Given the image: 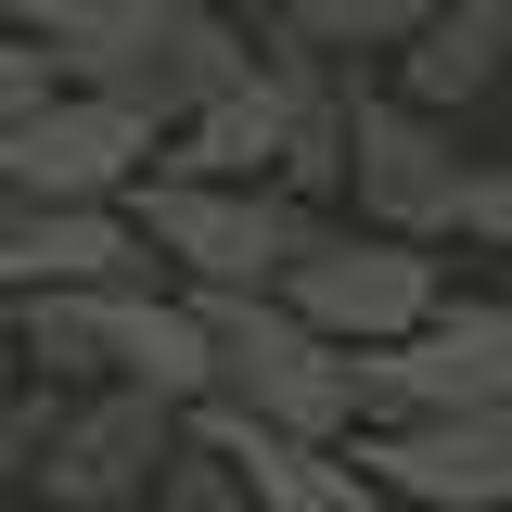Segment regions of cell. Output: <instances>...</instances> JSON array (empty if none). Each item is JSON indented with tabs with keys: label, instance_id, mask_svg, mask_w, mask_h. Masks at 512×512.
Returning a JSON list of instances; mask_svg holds the SVG:
<instances>
[{
	"label": "cell",
	"instance_id": "obj_5",
	"mask_svg": "<svg viewBox=\"0 0 512 512\" xmlns=\"http://www.w3.org/2000/svg\"><path fill=\"white\" fill-rule=\"evenodd\" d=\"M461 128L410 116L397 90H359V116H346V192H333V218L346 231H384V244H436L448 256V218H461Z\"/></svg>",
	"mask_w": 512,
	"mask_h": 512
},
{
	"label": "cell",
	"instance_id": "obj_3",
	"mask_svg": "<svg viewBox=\"0 0 512 512\" xmlns=\"http://www.w3.org/2000/svg\"><path fill=\"white\" fill-rule=\"evenodd\" d=\"M128 231H141V256H154V282H167V295H282L333 218H320V205H295V192H192V180H141V192H128Z\"/></svg>",
	"mask_w": 512,
	"mask_h": 512
},
{
	"label": "cell",
	"instance_id": "obj_14",
	"mask_svg": "<svg viewBox=\"0 0 512 512\" xmlns=\"http://www.w3.org/2000/svg\"><path fill=\"white\" fill-rule=\"evenodd\" d=\"M154 512H256V500H244V474H231V461L180 423V461L154 474Z\"/></svg>",
	"mask_w": 512,
	"mask_h": 512
},
{
	"label": "cell",
	"instance_id": "obj_4",
	"mask_svg": "<svg viewBox=\"0 0 512 512\" xmlns=\"http://www.w3.org/2000/svg\"><path fill=\"white\" fill-rule=\"evenodd\" d=\"M448 295H461V282H448L436 244H384V231H346V218H333V231L308 244V269L282 282V308L308 320L320 346H346L359 372H372V359H397V346H410Z\"/></svg>",
	"mask_w": 512,
	"mask_h": 512
},
{
	"label": "cell",
	"instance_id": "obj_9",
	"mask_svg": "<svg viewBox=\"0 0 512 512\" xmlns=\"http://www.w3.org/2000/svg\"><path fill=\"white\" fill-rule=\"evenodd\" d=\"M116 282H154L128 205H13V192H0V308L116 295Z\"/></svg>",
	"mask_w": 512,
	"mask_h": 512
},
{
	"label": "cell",
	"instance_id": "obj_2",
	"mask_svg": "<svg viewBox=\"0 0 512 512\" xmlns=\"http://www.w3.org/2000/svg\"><path fill=\"white\" fill-rule=\"evenodd\" d=\"M192 308H205V346H218V397L205 410H231L256 436H295V448H359L372 397H359L346 346H320L282 295H192Z\"/></svg>",
	"mask_w": 512,
	"mask_h": 512
},
{
	"label": "cell",
	"instance_id": "obj_16",
	"mask_svg": "<svg viewBox=\"0 0 512 512\" xmlns=\"http://www.w3.org/2000/svg\"><path fill=\"white\" fill-rule=\"evenodd\" d=\"M39 436H52V397L39 384H0V500L39 474Z\"/></svg>",
	"mask_w": 512,
	"mask_h": 512
},
{
	"label": "cell",
	"instance_id": "obj_6",
	"mask_svg": "<svg viewBox=\"0 0 512 512\" xmlns=\"http://www.w3.org/2000/svg\"><path fill=\"white\" fill-rule=\"evenodd\" d=\"M372 423H500L512 410V295H448L397 359L359 372Z\"/></svg>",
	"mask_w": 512,
	"mask_h": 512
},
{
	"label": "cell",
	"instance_id": "obj_7",
	"mask_svg": "<svg viewBox=\"0 0 512 512\" xmlns=\"http://www.w3.org/2000/svg\"><path fill=\"white\" fill-rule=\"evenodd\" d=\"M180 461V410L154 397H52V436H39V500L52 512H128L154 500V474Z\"/></svg>",
	"mask_w": 512,
	"mask_h": 512
},
{
	"label": "cell",
	"instance_id": "obj_10",
	"mask_svg": "<svg viewBox=\"0 0 512 512\" xmlns=\"http://www.w3.org/2000/svg\"><path fill=\"white\" fill-rule=\"evenodd\" d=\"M500 77H512V0H436L423 39L384 64V90H397L410 116H436V128H461Z\"/></svg>",
	"mask_w": 512,
	"mask_h": 512
},
{
	"label": "cell",
	"instance_id": "obj_15",
	"mask_svg": "<svg viewBox=\"0 0 512 512\" xmlns=\"http://www.w3.org/2000/svg\"><path fill=\"white\" fill-rule=\"evenodd\" d=\"M39 103H64V77H52V52H39V39H26V26L0 13V141L39 116Z\"/></svg>",
	"mask_w": 512,
	"mask_h": 512
},
{
	"label": "cell",
	"instance_id": "obj_1",
	"mask_svg": "<svg viewBox=\"0 0 512 512\" xmlns=\"http://www.w3.org/2000/svg\"><path fill=\"white\" fill-rule=\"evenodd\" d=\"M13 26L52 52V77L77 103H116L154 141L256 77V26L218 0H13Z\"/></svg>",
	"mask_w": 512,
	"mask_h": 512
},
{
	"label": "cell",
	"instance_id": "obj_13",
	"mask_svg": "<svg viewBox=\"0 0 512 512\" xmlns=\"http://www.w3.org/2000/svg\"><path fill=\"white\" fill-rule=\"evenodd\" d=\"M448 244H461V256H512V154H474V167H461Z\"/></svg>",
	"mask_w": 512,
	"mask_h": 512
},
{
	"label": "cell",
	"instance_id": "obj_11",
	"mask_svg": "<svg viewBox=\"0 0 512 512\" xmlns=\"http://www.w3.org/2000/svg\"><path fill=\"white\" fill-rule=\"evenodd\" d=\"M192 436L244 474L256 512H384V487L359 474V448H295V436H256L231 410H192Z\"/></svg>",
	"mask_w": 512,
	"mask_h": 512
},
{
	"label": "cell",
	"instance_id": "obj_12",
	"mask_svg": "<svg viewBox=\"0 0 512 512\" xmlns=\"http://www.w3.org/2000/svg\"><path fill=\"white\" fill-rule=\"evenodd\" d=\"M423 13H436V0H282V13H256V26L295 39V52H320V64H346V77H384V64L423 39Z\"/></svg>",
	"mask_w": 512,
	"mask_h": 512
},
{
	"label": "cell",
	"instance_id": "obj_8",
	"mask_svg": "<svg viewBox=\"0 0 512 512\" xmlns=\"http://www.w3.org/2000/svg\"><path fill=\"white\" fill-rule=\"evenodd\" d=\"M154 154H167V141L141 116L64 90V103H39V116L0 141V192H13V205H128V192L154 180Z\"/></svg>",
	"mask_w": 512,
	"mask_h": 512
},
{
	"label": "cell",
	"instance_id": "obj_17",
	"mask_svg": "<svg viewBox=\"0 0 512 512\" xmlns=\"http://www.w3.org/2000/svg\"><path fill=\"white\" fill-rule=\"evenodd\" d=\"M0 384H13V308H0Z\"/></svg>",
	"mask_w": 512,
	"mask_h": 512
}]
</instances>
